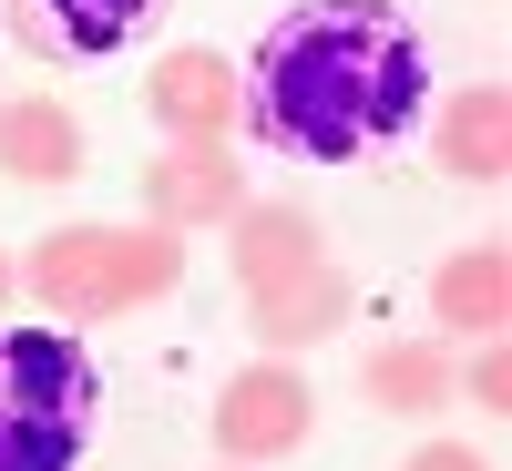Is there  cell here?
Masks as SVG:
<instances>
[{"mask_svg": "<svg viewBox=\"0 0 512 471\" xmlns=\"http://www.w3.org/2000/svg\"><path fill=\"white\" fill-rule=\"evenodd\" d=\"M431 103V52L400 0H297L236 62V134L287 164H369Z\"/></svg>", "mask_w": 512, "mask_h": 471, "instance_id": "1", "label": "cell"}, {"mask_svg": "<svg viewBox=\"0 0 512 471\" xmlns=\"http://www.w3.org/2000/svg\"><path fill=\"white\" fill-rule=\"evenodd\" d=\"M103 431V369L72 328H0V471H72Z\"/></svg>", "mask_w": 512, "mask_h": 471, "instance_id": "2", "label": "cell"}, {"mask_svg": "<svg viewBox=\"0 0 512 471\" xmlns=\"http://www.w3.org/2000/svg\"><path fill=\"white\" fill-rule=\"evenodd\" d=\"M11 277L31 287V308L62 318V328L72 318H134V308L185 287V236L175 226H52Z\"/></svg>", "mask_w": 512, "mask_h": 471, "instance_id": "3", "label": "cell"}, {"mask_svg": "<svg viewBox=\"0 0 512 471\" xmlns=\"http://www.w3.org/2000/svg\"><path fill=\"white\" fill-rule=\"evenodd\" d=\"M164 11H175V0H0V31H11L31 62L82 72V62H123L134 41H154Z\"/></svg>", "mask_w": 512, "mask_h": 471, "instance_id": "4", "label": "cell"}, {"mask_svg": "<svg viewBox=\"0 0 512 471\" xmlns=\"http://www.w3.org/2000/svg\"><path fill=\"white\" fill-rule=\"evenodd\" d=\"M205 431H216V461H287V451L318 441V390L287 359H256V369H236L216 390V420H205Z\"/></svg>", "mask_w": 512, "mask_h": 471, "instance_id": "5", "label": "cell"}, {"mask_svg": "<svg viewBox=\"0 0 512 471\" xmlns=\"http://www.w3.org/2000/svg\"><path fill=\"white\" fill-rule=\"evenodd\" d=\"M236 205H246V154H226V144H164V154H144V226L195 236V226H226Z\"/></svg>", "mask_w": 512, "mask_h": 471, "instance_id": "6", "label": "cell"}, {"mask_svg": "<svg viewBox=\"0 0 512 471\" xmlns=\"http://www.w3.org/2000/svg\"><path fill=\"white\" fill-rule=\"evenodd\" d=\"M349 318H359V287H349L338 256H318V267H297V277H277V287L246 297V328H256V349H267V359L318 349V338H338Z\"/></svg>", "mask_w": 512, "mask_h": 471, "instance_id": "7", "label": "cell"}, {"mask_svg": "<svg viewBox=\"0 0 512 471\" xmlns=\"http://www.w3.org/2000/svg\"><path fill=\"white\" fill-rule=\"evenodd\" d=\"M144 113L175 144H226L236 134V62L226 52H164L144 72Z\"/></svg>", "mask_w": 512, "mask_h": 471, "instance_id": "8", "label": "cell"}, {"mask_svg": "<svg viewBox=\"0 0 512 471\" xmlns=\"http://www.w3.org/2000/svg\"><path fill=\"white\" fill-rule=\"evenodd\" d=\"M226 226H236V236H226V256H236V287H246V297L328 256V226L308 216V205H256V195H246Z\"/></svg>", "mask_w": 512, "mask_h": 471, "instance_id": "9", "label": "cell"}, {"mask_svg": "<svg viewBox=\"0 0 512 471\" xmlns=\"http://www.w3.org/2000/svg\"><path fill=\"white\" fill-rule=\"evenodd\" d=\"M431 318H441V338H502V318H512V246H461V256H441L431 267Z\"/></svg>", "mask_w": 512, "mask_h": 471, "instance_id": "10", "label": "cell"}, {"mask_svg": "<svg viewBox=\"0 0 512 471\" xmlns=\"http://www.w3.org/2000/svg\"><path fill=\"white\" fill-rule=\"evenodd\" d=\"M0 175H11V185H72L82 175V123L52 93L0 103Z\"/></svg>", "mask_w": 512, "mask_h": 471, "instance_id": "11", "label": "cell"}, {"mask_svg": "<svg viewBox=\"0 0 512 471\" xmlns=\"http://www.w3.org/2000/svg\"><path fill=\"white\" fill-rule=\"evenodd\" d=\"M441 175L451 185H502L512 175V93L502 82H472L441 113Z\"/></svg>", "mask_w": 512, "mask_h": 471, "instance_id": "12", "label": "cell"}, {"mask_svg": "<svg viewBox=\"0 0 512 471\" xmlns=\"http://www.w3.org/2000/svg\"><path fill=\"white\" fill-rule=\"evenodd\" d=\"M451 349L441 338H390V349H369L359 359V390H369V410H390V420H431V410H451Z\"/></svg>", "mask_w": 512, "mask_h": 471, "instance_id": "13", "label": "cell"}, {"mask_svg": "<svg viewBox=\"0 0 512 471\" xmlns=\"http://www.w3.org/2000/svg\"><path fill=\"white\" fill-rule=\"evenodd\" d=\"M451 400H472L482 420L512 410V359H502V338H472V379H451Z\"/></svg>", "mask_w": 512, "mask_h": 471, "instance_id": "14", "label": "cell"}, {"mask_svg": "<svg viewBox=\"0 0 512 471\" xmlns=\"http://www.w3.org/2000/svg\"><path fill=\"white\" fill-rule=\"evenodd\" d=\"M400 471H492V461H482L472 441H420V451H410Z\"/></svg>", "mask_w": 512, "mask_h": 471, "instance_id": "15", "label": "cell"}, {"mask_svg": "<svg viewBox=\"0 0 512 471\" xmlns=\"http://www.w3.org/2000/svg\"><path fill=\"white\" fill-rule=\"evenodd\" d=\"M11 287H21V277H11V256H0V308H11Z\"/></svg>", "mask_w": 512, "mask_h": 471, "instance_id": "16", "label": "cell"}, {"mask_svg": "<svg viewBox=\"0 0 512 471\" xmlns=\"http://www.w3.org/2000/svg\"><path fill=\"white\" fill-rule=\"evenodd\" d=\"M216 471H246V461H216Z\"/></svg>", "mask_w": 512, "mask_h": 471, "instance_id": "17", "label": "cell"}]
</instances>
